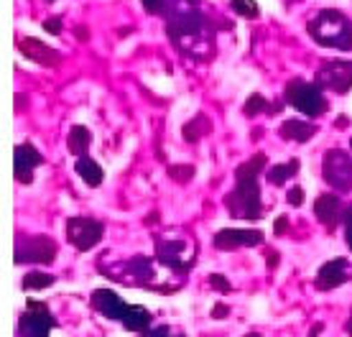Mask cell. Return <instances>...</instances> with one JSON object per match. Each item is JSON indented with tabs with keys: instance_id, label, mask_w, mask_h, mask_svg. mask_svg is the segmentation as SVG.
Here are the masks:
<instances>
[{
	"instance_id": "cell-19",
	"label": "cell",
	"mask_w": 352,
	"mask_h": 337,
	"mask_svg": "<svg viewBox=\"0 0 352 337\" xmlns=\"http://www.w3.org/2000/svg\"><path fill=\"white\" fill-rule=\"evenodd\" d=\"M74 168H77V174L85 179V184H89V186H100L102 184V179H105L100 164H97L95 159H89V156H80L77 164H74Z\"/></svg>"
},
{
	"instance_id": "cell-10",
	"label": "cell",
	"mask_w": 352,
	"mask_h": 337,
	"mask_svg": "<svg viewBox=\"0 0 352 337\" xmlns=\"http://www.w3.org/2000/svg\"><path fill=\"white\" fill-rule=\"evenodd\" d=\"M44 164V156L36 151L31 143H21L13 153V174L16 182L21 184H31L34 182V168Z\"/></svg>"
},
{
	"instance_id": "cell-15",
	"label": "cell",
	"mask_w": 352,
	"mask_h": 337,
	"mask_svg": "<svg viewBox=\"0 0 352 337\" xmlns=\"http://www.w3.org/2000/svg\"><path fill=\"white\" fill-rule=\"evenodd\" d=\"M340 213H342V202H340V197H335V195L317 197V202H314V217H317L322 225H327V228L337 225Z\"/></svg>"
},
{
	"instance_id": "cell-1",
	"label": "cell",
	"mask_w": 352,
	"mask_h": 337,
	"mask_svg": "<svg viewBox=\"0 0 352 337\" xmlns=\"http://www.w3.org/2000/svg\"><path fill=\"white\" fill-rule=\"evenodd\" d=\"M166 34L192 59L204 62L214 52V34L199 10V0H166Z\"/></svg>"
},
{
	"instance_id": "cell-16",
	"label": "cell",
	"mask_w": 352,
	"mask_h": 337,
	"mask_svg": "<svg viewBox=\"0 0 352 337\" xmlns=\"http://www.w3.org/2000/svg\"><path fill=\"white\" fill-rule=\"evenodd\" d=\"M186 253V243L174 240V243H159V261L164 266L171 268H186V261H182V256Z\"/></svg>"
},
{
	"instance_id": "cell-22",
	"label": "cell",
	"mask_w": 352,
	"mask_h": 337,
	"mask_svg": "<svg viewBox=\"0 0 352 337\" xmlns=\"http://www.w3.org/2000/svg\"><path fill=\"white\" fill-rule=\"evenodd\" d=\"M210 120L204 116H197L194 120H189V123L184 125V141H189V143H197L202 135H207L210 133Z\"/></svg>"
},
{
	"instance_id": "cell-31",
	"label": "cell",
	"mask_w": 352,
	"mask_h": 337,
	"mask_svg": "<svg viewBox=\"0 0 352 337\" xmlns=\"http://www.w3.org/2000/svg\"><path fill=\"white\" fill-rule=\"evenodd\" d=\"M143 337H184V335H174L168 327H156V329H151V332H146Z\"/></svg>"
},
{
	"instance_id": "cell-12",
	"label": "cell",
	"mask_w": 352,
	"mask_h": 337,
	"mask_svg": "<svg viewBox=\"0 0 352 337\" xmlns=\"http://www.w3.org/2000/svg\"><path fill=\"white\" fill-rule=\"evenodd\" d=\"M18 49L23 56H28L31 62L41 64V67H59V62H62V54L52 46H46L44 41H38V39H21Z\"/></svg>"
},
{
	"instance_id": "cell-2",
	"label": "cell",
	"mask_w": 352,
	"mask_h": 337,
	"mask_svg": "<svg viewBox=\"0 0 352 337\" xmlns=\"http://www.w3.org/2000/svg\"><path fill=\"white\" fill-rule=\"evenodd\" d=\"M268 168L265 153H256L253 159L240 164L235 168V189L225 195V207L232 217L240 220H258L263 215V204H261V189H258V174Z\"/></svg>"
},
{
	"instance_id": "cell-9",
	"label": "cell",
	"mask_w": 352,
	"mask_h": 337,
	"mask_svg": "<svg viewBox=\"0 0 352 337\" xmlns=\"http://www.w3.org/2000/svg\"><path fill=\"white\" fill-rule=\"evenodd\" d=\"M317 85L337 95H347L352 87V62H324L317 72Z\"/></svg>"
},
{
	"instance_id": "cell-29",
	"label": "cell",
	"mask_w": 352,
	"mask_h": 337,
	"mask_svg": "<svg viewBox=\"0 0 352 337\" xmlns=\"http://www.w3.org/2000/svg\"><path fill=\"white\" fill-rule=\"evenodd\" d=\"M44 31H46V34H52V36H59V34H62V18H59V16L46 18V21H44Z\"/></svg>"
},
{
	"instance_id": "cell-18",
	"label": "cell",
	"mask_w": 352,
	"mask_h": 337,
	"mask_svg": "<svg viewBox=\"0 0 352 337\" xmlns=\"http://www.w3.org/2000/svg\"><path fill=\"white\" fill-rule=\"evenodd\" d=\"M120 322L131 332H146L151 325V312L146 307H141V304H128V312H125V317Z\"/></svg>"
},
{
	"instance_id": "cell-27",
	"label": "cell",
	"mask_w": 352,
	"mask_h": 337,
	"mask_svg": "<svg viewBox=\"0 0 352 337\" xmlns=\"http://www.w3.org/2000/svg\"><path fill=\"white\" fill-rule=\"evenodd\" d=\"M207 281H210V286L214 289V292H220V294H230V292H232L230 281L222 274H212L210 279H207Z\"/></svg>"
},
{
	"instance_id": "cell-26",
	"label": "cell",
	"mask_w": 352,
	"mask_h": 337,
	"mask_svg": "<svg viewBox=\"0 0 352 337\" xmlns=\"http://www.w3.org/2000/svg\"><path fill=\"white\" fill-rule=\"evenodd\" d=\"M168 177L179 182V184H186L189 179H194V166L192 164H176V166L168 168Z\"/></svg>"
},
{
	"instance_id": "cell-7",
	"label": "cell",
	"mask_w": 352,
	"mask_h": 337,
	"mask_svg": "<svg viewBox=\"0 0 352 337\" xmlns=\"http://www.w3.org/2000/svg\"><path fill=\"white\" fill-rule=\"evenodd\" d=\"M322 174H324V182L332 189H340V192H350L352 189V159L340 149H332V151L324 153Z\"/></svg>"
},
{
	"instance_id": "cell-20",
	"label": "cell",
	"mask_w": 352,
	"mask_h": 337,
	"mask_svg": "<svg viewBox=\"0 0 352 337\" xmlns=\"http://www.w3.org/2000/svg\"><path fill=\"white\" fill-rule=\"evenodd\" d=\"M299 166H301L299 159H291V161H286V164H278V166L268 168V171H265V179H268L273 186H281V184H286L291 177L299 174Z\"/></svg>"
},
{
	"instance_id": "cell-5",
	"label": "cell",
	"mask_w": 352,
	"mask_h": 337,
	"mask_svg": "<svg viewBox=\"0 0 352 337\" xmlns=\"http://www.w3.org/2000/svg\"><path fill=\"white\" fill-rule=\"evenodd\" d=\"M56 240L49 235H18L16 243V263H54L56 258Z\"/></svg>"
},
{
	"instance_id": "cell-13",
	"label": "cell",
	"mask_w": 352,
	"mask_h": 337,
	"mask_svg": "<svg viewBox=\"0 0 352 337\" xmlns=\"http://www.w3.org/2000/svg\"><path fill=\"white\" fill-rule=\"evenodd\" d=\"M92 304H95V309L102 317H107V320H123L125 312H128V304L115 292H110V289H97L92 294Z\"/></svg>"
},
{
	"instance_id": "cell-35",
	"label": "cell",
	"mask_w": 352,
	"mask_h": 337,
	"mask_svg": "<svg viewBox=\"0 0 352 337\" xmlns=\"http://www.w3.org/2000/svg\"><path fill=\"white\" fill-rule=\"evenodd\" d=\"M319 332H322V325H314V327H311V337H317Z\"/></svg>"
},
{
	"instance_id": "cell-14",
	"label": "cell",
	"mask_w": 352,
	"mask_h": 337,
	"mask_svg": "<svg viewBox=\"0 0 352 337\" xmlns=\"http://www.w3.org/2000/svg\"><path fill=\"white\" fill-rule=\"evenodd\" d=\"M347 281V261L344 258H335V261H327L324 266L319 268L317 274V286L322 292H329V289H337Z\"/></svg>"
},
{
	"instance_id": "cell-23",
	"label": "cell",
	"mask_w": 352,
	"mask_h": 337,
	"mask_svg": "<svg viewBox=\"0 0 352 337\" xmlns=\"http://www.w3.org/2000/svg\"><path fill=\"white\" fill-rule=\"evenodd\" d=\"M54 284L52 274H41V271H31V274L23 276V289L26 292H38V289H46V286Z\"/></svg>"
},
{
	"instance_id": "cell-36",
	"label": "cell",
	"mask_w": 352,
	"mask_h": 337,
	"mask_svg": "<svg viewBox=\"0 0 352 337\" xmlns=\"http://www.w3.org/2000/svg\"><path fill=\"white\" fill-rule=\"evenodd\" d=\"M77 36H80L82 41H85V39H87V31H85V28H77Z\"/></svg>"
},
{
	"instance_id": "cell-8",
	"label": "cell",
	"mask_w": 352,
	"mask_h": 337,
	"mask_svg": "<svg viewBox=\"0 0 352 337\" xmlns=\"http://www.w3.org/2000/svg\"><path fill=\"white\" fill-rule=\"evenodd\" d=\"M102 232H105L102 222L92 220V217H69L67 220V238L82 253L95 248L97 243L102 240Z\"/></svg>"
},
{
	"instance_id": "cell-30",
	"label": "cell",
	"mask_w": 352,
	"mask_h": 337,
	"mask_svg": "<svg viewBox=\"0 0 352 337\" xmlns=\"http://www.w3.org/2000/svg\"><path fill=\"white\" fill-rule=\"evenodd\" d=\"M286 202L294 204V207H299V204L304 202V189H301V186H294V189H289V195H286Z\"/></svg>"
},
{
	"instance_id": "cell-38",
	"label": "cell",
	"mask_w": 352,
	"mask_h": 337,
	"mask_svg": "<svg viewBox=\"0 0 352 337\" xmlns=\"http://www.w3.org/2000/svg\"><path fill=\"white\" fill-rule=\"evenodd\" d=\"M245 337H261V335H256V332H250V335H245Z\"/></svg>"
},
{
	"instance_id": "cell-41",
	"label": "cell",
	"mask_w": 352,
	"mask_h": 337,
	"mask_svg": "<svg viewBox=\"0 0 352 337\" xmlns=\"http://www.w3.org/2000/svg\"><path fill=\"white\" fill-rule=\"evenodd\" d=\"M49 3H52V0H49Z\"/></svg>"
},
{
	"instance_id": "cell-28",
	"label": "cell",
	"mask_w": 352,
	"mask_h": 337,
	"mask_svg": "<svg viewBox=\"0 0 352 337\" xmlns=\"http://www.w3.org/2000/svg\"><path fill=\"white\" fill-rule=\"evenodd\" d=\"M146 13H153V16H161L166 13V0H141Z\"/></svg>"
},
{
	"instance_id": "cell-17",
	"label": "cell",
	"mask_w": 352,
	"mask_h": 337,
	"mask_svg": "<svg viewBox=\"0 0 352 337\" xmlns=\"http://www.w3.org/2000/svg\"><path fill=\"white\" fill-rule=\"evenodd\" d=\"M278 133H281V138H286V141L307 143L311 135L317 133V128L311 123H307V120H286Z\"/></svg>"
},
{
	"instance_id": "cell-39",
	"label": "cell",
	"mask_w": 352,
	"mask_h": 337,
	"mask_svg": "<svg viewBox=\"0 0 352 337\" xmlns=\"http://www.w3.org/2000/svg\"><path fill=\"white\" fill-rule=\"evenodd\" d=\"M286 3H291V0H286Z\"/></svg>"
},
{
	"instance_id": "cell-11",
	"label": "cell",
	"mask_w": 352,
	"mask_h": 337,
	"mask_svg": "<svg viewBox=\"0 0 352 337\" xmlns=\"http://www.w3.org/2000/svg\"><path fill=\"white\" fill-rule=\"evenodd\" d=\"M263 243V232L261 230H235V228H225L214 235V248L217 250H238V248H253Z\"/></svg>"
},
{
	"instance_id": "cell-37",
	"label": "cell",
	"mask_w": 352,
	"mask_h": 337,
	"mask_svg": "<svg viewBox=\"0 0 352 337\" xmlns=\"http://www.w3.org/2000/svg\"><path fill=\"white\" fill-rule=\"evenodd\" d=\"M344 329H347V335L352 337V314H350V320H347V327H344Z\"/></svg>"
},
{
	"instance_id": "cell-40",
	"label": "cell",
	"mask_w": 352,
	"mask_h": 337,
	"mask_svg": "<svg viewBox=\"0 0 352 337\" xmlns=\"http://www.w3.org/2000/svg\"><path fill=\"white\" fill-rule=\"evenodd\" d=\"M350 146H352V141H350Z\"/></svg>"
},
{
	"instance_id": "cell-34",
	"label": "cell",
	"mask_w": 352,
	"mask_h": 337,
	"mask_svg": "<svg viewBox=\"0 0 352 337\" xmlns=\"http://www.w3.org/2000/svg\"><path fill=\"white\" fill-rule=\"evenodd\" d=\"M286 225H289V220H286V217H278V220H276V225H273L276 235H283V232H286Z\"/></svg>"
},
{
	"instance_id": "cell-4",
	"label": "cell",
	"mask_w": 352,
	"mask_h": 337,
	"mask_svg": "<svg viewBox=\"0 0 352 337\" xmlns=\"http://www.w3.org/2000/svg\"><path fill=\"white\" fill-rule=\"evenodd\" d=\"M283 100L291 107H296L299 113H304L307 118H319L327 113V100L322 95V87L317 82H304V80H291L286 85Z\"/></svg>"
},
{
	"instance_id": "cell-33",
	"label": "cell",
	"mask_w": 352,
	"mask_h": 337,
	"mask_svg": "<svg viewBox=\"0 0 352 337\" xmlns=\"http://www.w3.org/2000/svg\"><path fill=\"white\" fill-rule=\"evenodd\" d=\"M228 307H225V304H214V309H212V317H214V320H225V317H228Z\"/></svg>"
},
{
	"instance_id": "cell-6",
	"label": "cell",
	"mask_w": 352,
	"mask_h": 337,
	"mask_svg": "<svg viewBox=\"0 0 352 337\" xmlns=\"http://www.w3.org/2000/svg\"><path fill=\"white\" fill-rule=\"evenodd\" d=\"M54 327H56V320L49 312V307L41 302H28L26 312L18 320V335L21 337H52Z\"/></svg>"
},
{
	"instance_id": "cell-3",
	"label": "cell",
	"mask_w": 352,
	"mask_h": 337,
	"mask_svg": "<svg viewBox=\"0 0 352 337\" xmlns=\"http://www.w3.org/2000/svg\"><path fill=\"white\" fill-rule=\"evenodd\" d=\"M309 36L329 49H352V21L340 10H319L317 18L309 21Z\"/></svg>"
},
{
	"instance_id": "cell-24",
	"label": "cell",
	"mask_w": 352,
	"mask_h": 337,
	"mask_svg": "<svg viewBox=\"0 0 352 337\" xmlns=\"http://www.w3.org/2000/svg\"><path fill=\"white\" fill-rule=\"evenodd\" d=\"M243 110H245V116H261V113H268V110H271V102H268V100L263 98V95H250V98L245 100V107H243Z\"/></svg>"
},
{
	"instance_id": "cell-32",
	"label": "cell",
	"mask_w": 352,
	"mask_h": 337,
	"mask_svg": "<svg viewBox=\"0 0 352 337\" xmlns=\"http://www.w3.org/2000/svg\"><path fill=\"white\" fill-rule=\"evenodd\" d=\"M344 238H347V246L352 248V207L350 213H347V217H344Z\"/></svg>"
},
{
	"instance_id": "cell-21",
	"label": "cell",
	"mask_w": 352,
	"mask_h": 337,
	"mask_svg": "<svg viewBox=\"0 0 352 337\" xmlns=\"http://www.w3.org/2000/svg\"><path fill=\"white\" fill-rule=\"evenodd\" d=\"M89 143H92V133H89L85 125H74L69 131L67 146H69V151L74 153V156H85V151L89 149Z\"/></svg>"
},
{
	"instance_id": "cell-25",
	"label": "cell",
	"mask_w": 352,
	"mask_h": 337,
	"mask_svg": "<svg viewBox=\"0 0 352 337\" xmlns=\"http://www.w3.org/2000/svg\"><path fill=\"white\" fill-rule=\"evenodd\" d=\"M232 10L243 18H258L261 16V8H258L256 0H232Z\"/></svg>"
}]
</instances>
